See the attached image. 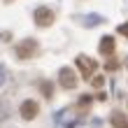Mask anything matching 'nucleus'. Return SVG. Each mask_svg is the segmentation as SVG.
<instances>
[{
  "label": "nucleus",
  "mask_w": 128,
  "mask_h": 128,
  "mask_svg": "<svg viewBox=\"0 0 128 128\" xmlns=\"http://www.w3.org/2000/svg\"><path fill=\"white\" fill-rule=\"evenodd\" d=\"M98 49H100L102 56H112V54H114V49H116V40L112 35H105L102 40H100V44H98Z\"/></svg>",
  "instance_id": "423d86ee"
},
{
  "label": "nucleus",
  "mask_w": 128,
  "mask_h": 128,
  "mask_svg": "<svg viewBox=\"0 0 128 128\" xmlns=\"http://www.w3.org/2000/svg\"><path fill=\"white\" fill-rule=\"evenodd\" d=\"M5 79H7V70H5V65H0V86L5 84Z\"/></svg>",
  "instance_id": "9d476101"
},
{
  "label": "nucleus",
  "mask_w": 128,
  "mask_h": 128,
  "mask_svg": "<svg viewBox=\"0 0 128 128\" xmlns=\"http://www.w3.org/2000/svg\"><path fill=\"white\" fill-rule=\"evenodd\" d=\"M7 114H10V110H7V105L0 100V121H5V119H7Z\"/></svg>",
  "instance_id": "1a4fd4ad"
},
{
  "label": "nucleus",
  "mask_w": 128,
  "mask_h": 128,
  "mask_svg": "<svg viewBox=\"0 0 128 128\" xmlns=\"http://www.w3.org/2000/svg\"><path fill=\"white\" fill-rule=\"evenodd\" d=\"M40 88H42V93L47 96V98H51V93H54V86H51V82H42Z\"/></svg>",
  "instance_id": "6e6552de"
},
{
  "label": "nucleus",
  "mask_w": 128,
  "mask_h": 128,
  "mask_svg": "<svg viewBox=\"0 0 128 128\" xmlns=\"http://www.w3.org/2000/svg\"><path fill=\"white\" fill-rule=\"evenodd\" d=\"M35 24L40 28L51 26V24H54V12L47 10V7H37V10H35Z\"/></svg>",
  "instance_id": "20e7f679"
},
{
  "label": "nucleus",
  "mask_w": 128,
  "mask_h": 128,
  "mask_svg": "<svg viewBox=\"0 0 128 128\" xmlns=\"http://www.w3.org/2000/svg\"><path fill=\"white\" fill-rule=\"evenodd\" d=\"M119 33H124V35L128 37V24H124V26H119Z\"/></svg>",
  "instance_id": "f8f14e48"
},
{
  "label": "nucleus",
  "mask_w": 128,
  "mask_h": 128,
  "mask_svg": "<svg viewBox=\"0 0 128 128\" xmlns=\"http://www.w3.org/2000/svg\"><path fill=\"white\" fill-rule=\"evenodd\" d=\"M37 112H40V105H37L35 100H24V102H21V116H24V119L30 121V119L37 116Z\"/></svg>",
  "instance_id": "39448f33"
},
{
  "label": "nucleus",
  "mask_w": 128,
  "mask_h": 128,
  "mask_svg": "<svg viewBox=\"0 0 128 128\" xmlns=\"http://www.w3.org/2000/svg\"><path fill=\"white\" fill-rule=\"evenodd\" d=\"M112 126L114 128H128V119L121 112H112Z\"/></svg>",
  "instance_id": "0eeeda50"
},
{
  "label": "nucleus",
  "mask_w": 128,
  "mask_h": 128,
  "mask_svg": "<svg viewBox=\"0 0 128 128\" xmlns=\"http://www.w3.org/2000/svg\"><path fill=\"white\" fill-rule=\"evenodd\" d=\"M98 21H100V16H88V19H86V26H96Z\"/></svg>",
  "instance_id": "9b49d317"
},
{
  "label": "nucleus",
  "mask_w": 128,
  "mask_h": 128,
  "mask_svg": "<svg viewBox=\"0 0 128 128\" xmlns=\"http://www.w3.org/2000/svg\"><path fill=\"white\" fill-rule=\"evenodd\" d=\"M7 2H10V0H7Z\"/></svg>",
  "instance_id": "4468645a"
},
{
  "label": "nucleus",
  "mask_w": 128,
  "mask_h": 128,
  "mask_svg": "<svg viewBox=\"0 0 128 128\" xmlns=\"http://www.w3.org/2000/svg\"><path fill=\"white\" fill-rule=\"evenodd\" d=\"M58 82H61V86L68 88V91L79 84V79H77V74H74L72 68H61V72H58Z\"/></svg>",
  "instance_id": "f03ea898"
},
{
  "label": "nucleus",
  "mask_w": 128,
  "mask_h": 128,
  "mask_svg": "<svg viewBox=\"0 0 128 128\" xmlns=\"http://www.w3.org/2000/svg\"><path fill=\"white\" fill-rule=\"evenodd\" d=\"M102 82H105V79H100V77H96V79H93V86H102Z\"/></svg>",
  "instance_id": "ddd939ff"
},
{
  "label": "nucleus",
  "mask_w": 128,
  "mask_h": 128,
  "mask_svg": "<svg viewBox=\"0 0 128 128\" xmlns=\"http://www.w3.org/2000/svg\"><path fill=\"white\" fill-rule=\"evenodd\" d=\"M35 51H37V42L28 37V40L19 42V47H16V58H21V61H28V58H33Z\"/></svg>",
  "instance_id": "f257e3e1"
},
{
  "label": "nucleus",
  "mask_w": 128,
  "mask_h": 128,
  "mask_svg": "<svg viewBox=\"0 0 128 128\" xmlns=\"http://www.w3.org/2000/svg\"><path fill=\"white\" fill-rule=\"evenodd\" d=\"M77 68H79V72H82V77L84 79H91L93 77V70H96V61L93 58H88V56H77Z\"/></svg>",
  "instance_id": "7ed1b4c3"
}]
</instances>
